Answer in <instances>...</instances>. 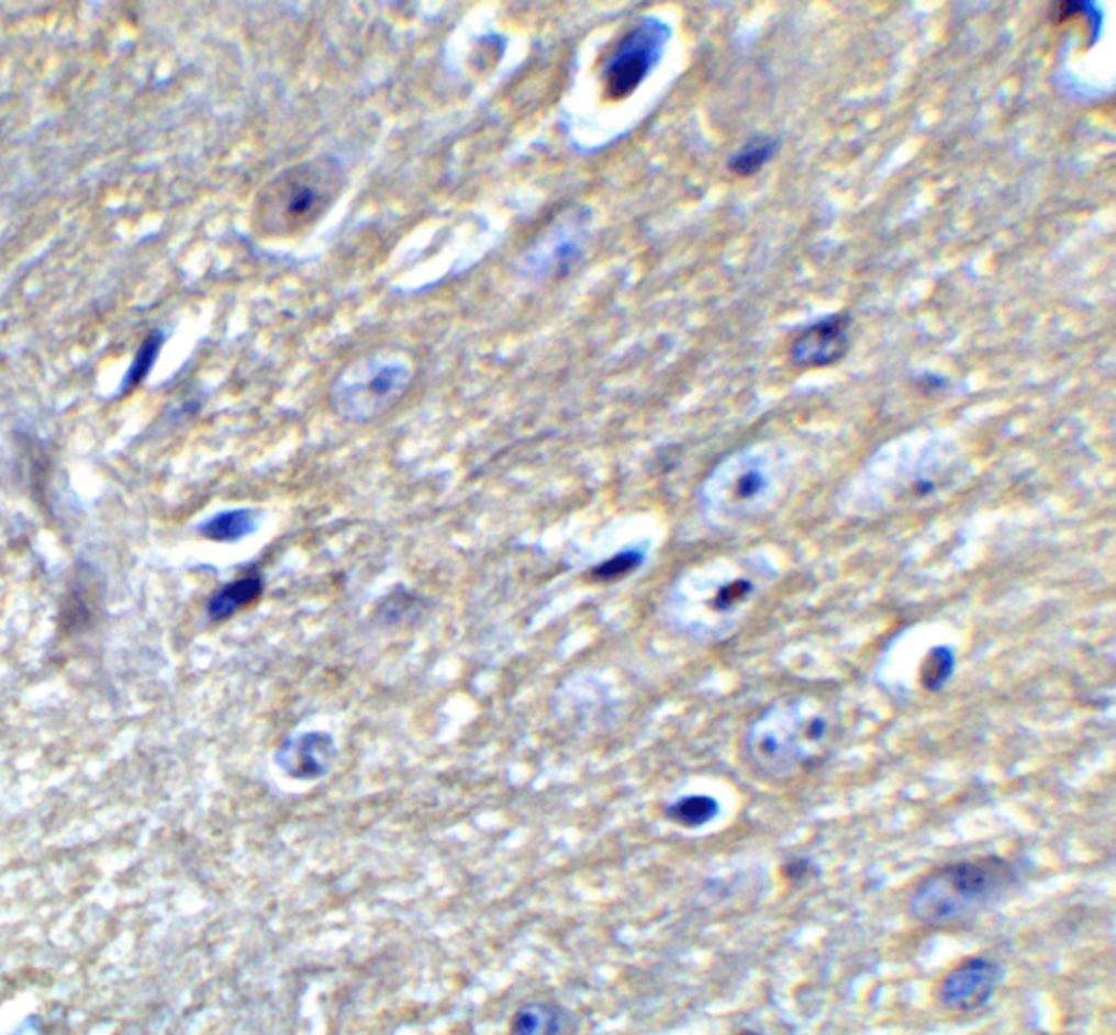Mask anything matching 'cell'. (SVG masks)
Instances as JSON below:
<instances>
[{"mask_svg": "<svg viewBox=\"0 0 1116 1035\" xmlns=\"http://www.w3.org/2000/svg\"><path fill=\"white\" fill-rule=\"evenodd\" d=\"M739 1035H759V1034H755V1032H741V1034Z\"/></svg>", "mask_w": 1116, "mask_h": 1035, "instance_id": "cell-20", "label": "cell"}, {"mask_svg": "<svg viewBox=\"0 0 1116 1035\" xmlns=\"http://www.w3.org/2000/svg\"><path fill=\"white\" fill-rule=\"evenodd\" d=\"M668 818L683 829H700L719 815V802L706 794H690L666 809Z\"/></svg>", "mask_w": 1116, "mask_h": 1035, "instance_id": "cell-15", "label": "cell"}, {"mask_svg": "<svg viewBox=\"0 0 1116 1035\" xmlns=\"http://www.w3.org/2000/svg\"><path fill=\"white\" fill-rule=\"evenodd\" d=\"M567 1021V1012L555 1003H526L513 1016L511 1035H560Z\"/></svg>", "mask_w": 1116, "mask_h": 1035, "instance_id": "cell-12", "label": "cell"}, {"mask_svg": "<svg viewBox=\"0 0 1116 1035\" xmlns=\"http://www.w3.org/2000/svg\"><path fill=\"white\" fill-rule=\"evenodd\" d=\"M759 576L750 572H722L715 570L700 585V615L690 626L692 632H711L717 634L722 626H728L757 595H759Z\"/></svg>", "mask_w": 1116, "mask_h": 1035, "instance_id": "cell-7", "label": "cell"}, {"mask_svg": "<svg viewBox=\"0 0 1116 1035\" xmlns=\"http://www.w3.org/2000/svg\"><path fill=\"white\" fill-rule=\"evenodd\" d=\"M1018 868L1003 857L953 862L923 877L909 893V915L929 929L964 924L992 909L1018 886Z\"/></svg>", "mask_w": 1116, "mask_h": 1035, "instance_id": "cell-1", "label": "cell"}, {"mask_svg": "<svg viewBox=\"0 0 1116 1035\" xmlns=\"http://www.w3.org/2000/svg\"><path fill=\"white\" fill-rule=\"evenodd\" d=\"M338 756L336 741L325 731H305L281 741L276 752V765L281 774L294 780L325 778Z\"/></svg>", "mask_w": 1116, "mask_h": 1035, "instance_id": "cell-9", "label": "cell"}, {"mask_svg": "<svg viewBox=\"0 0 1116 1035\" xmlns=\"http://www.w3.org/2000/svg\"><path fill=\"white\" fill-rule=\"evenodd\" d=\"M670 26L657 18H644L609 53L602 68L604 94L613 101L630 97L661 61Z\"/></svg>", "mask_w": 1116, "mask_h": 1035, "instance_id": "cell-5", "label": "cell"}, {"mask_svg": "<svg viewBox=\"0 0 1116 1035\" xmlns=\"http://www.w3.org/2000/svg\"><path fill=\"white\" fill-rule=\"evenodd\" d=\"M772 471L759 455H739L719 466L704 484L702 504L724 519H748L768 504Z\"/></svg>", "mask_w": 1116, "mask_h": 1035, "instance_id": "cell-6", "label": "cell"}, {"mask_svg": "<svg viewBox=\"0 0 1116 1035\" xmlns=\"http://www.w3.org/2000/svg\"><path fill=\"white\" fill-rule=\"evenodd\" d=\"M411 382V369L400 360H367L336 380L332 406L354 424H367L400 402Z\"/></svg>", "mask_w": 1116, "mask_h": 1035, "instance_id": "cell-4", "label": "cell"}, {"mask_svg": "<svg viewBox=\"0 0 1116 1035\" xmlns=\"http://www.w3.org/2000/svg\"><path fill=\"white\" fill-rule=\"evenodd\" d=\"M164 340H166L164 331H159V329L150 331L142 340V345H140L138 351H136V356H134V360H132V364H130V369L125 373L121 391H134L136 386H140L148 378V373L153 371V367H155V362L159 358Z\"/></svg>", "mask_w": 1116, "mask_h": 1035, "instance_id": "cell-17", "label": "cell"}, {"mask_svg": "<svg viewBox=\"0 0 1116 1035\" xmlns=\"http://www.w3.org/2000/svg\"><path fill=\"white\" fill-rule=\"evenodd\" d=\"M777 153V143L768 140V138H759V140H752L748 143L746 147L739 148L730 161H728V168L739 175V177H750L755 172H759L766 161H770Z\"/></svg>", "mask_w": 1116, "mask_h": 1035, "instance_id": "cell-19", "label": "cell"}, {"mask_svg": "<svg viewBox=\"0 0 1116 1035\" xmlns=\"http://www.w3.org/2000/svg\"><path fill=\"white\" fill-rule=\"evenodd\" d=\"M1001 979L1003 968L998 961L983 955L969 957L942 977L936 990V999L942 1010L953 1014L979 1012L990 1003L998 990Z\"/></svg>", "mask_w": 1116, "mask_h": 1035, "instance_id": "cell-8", "label": "cell"}, {"mask_svg": "<svg viewBox=\"0 0 1116 1035\" xmlns=\"http://www.w3.org/2000/svg\"><path fill=\"white\" fill-rule=\"evenodd\" d=\"M850 318L846 314H834L805 327L792 345V362L801 369L832 367L850 347L848 338Z\"/></svg>", "mask_w": 1116, "mask_h": 1035, "instance_id": "cell-10", "label": "cell"}, {"mask_svg": "<svg viewBox=\"0 0 1116 1035\" xmlns=\"http://www.w3.org/2000/svg\"><path fill=\"white\" fill-rule=\"evenodd\" d=\"M265 592V583L260 576H247L225 585L221 592L214 593L208 601V615L212 621H225L245 606L254 604Z\"/></svg>", "mask_w": 1116, "mask_h": 1035, "instance_id": "cell-13", "label": "cell"}, {"mask_svg": "<svg viewBox=\"0 0 1116 1035\" xmlns=\"http://www.w3.org/2000/svg\"><path fill=\"white\" fill-rule=\"evenodd\" d=\"M644 561H646V552L641 548H628V550L613 554L598 567H593L591 578L600 581V583H615V581H622V578L635 574L644 565Z\"/></svg>", "mask_w": 1116, "mask_h": 1035, "instance_id": "cell-18", "label": "cell"}, {"mask_svg": "<svg viewBox=\"0 0 1116 1035\" xmlns=\"http://www.w3.org/2000/svg\"><path fill=\"white\" fill-rule=\"evenodd\" d=\"M956 672V654L949 645L931 648L920 663V685L927 691H940Z\"/></svg>", "mask_w": 1116, "mask_h": 1035, "instance_id": "cell-16", "label": "cell"}, {"mask_svg": "<svg viewBox=\"0 0 1116 1035\" xmlns=\"http://www.w3.org/2000/svg\"><path fill=\"white\" fill-rule=\"evenodd\" d=\"M341 183L343 172L330 157L283 170L263 196L260 216L267 229L279 236L308 229L336 201Z\"/></svg>", "mask_w": 1116, "mask_h": 1035, "instance_id": "cell-3", "label": "cell"}, {"mask_svg": "<svg viewBox=\"0 0 1116 1035\" xmlns=\"http://www.w3.org/2000/svg\"><path fill=\"white\" fill-rule=\"evenodd\" d=\"M258 530V513L252 508L225 510L210 517L199 532L216 543H236Z\"/></svg>", "mask_w": 1116, "mask_h": 1035, "instance_id": "cell-14", "label": "cell"}, {"mask_svg": "<svg viewBox=\"0 0 1116 1035\" xmlns=\"http://www.w3.org/2000/svg\"><path fill=\"white\" fill-rule=\"evenodd\" d=\"M580 225L576 218H562L526 256L524 271L533 278L565 273L580 258Z\"/></svg>", "mask_w": 1116, "mask_h": 1035, "instance_id": "cell-11", "label": "cell"}, {"mask_svg": "<svg viewBox=\"0 0 1116 1035\" xmlns=\"http://www.w3.org/2000/svg\"><path fill=\"white\" fill-rule=\"evenodd\" d=\"M836 720L812 698H796L768 709L746 731L748 761L766 778L785 780L814 767L832 750Z\"/></svg>", "mask_w": 1116, "mask_h": 1035, "instance_id": "cell-2", "label": "cell"}]
</instances>
